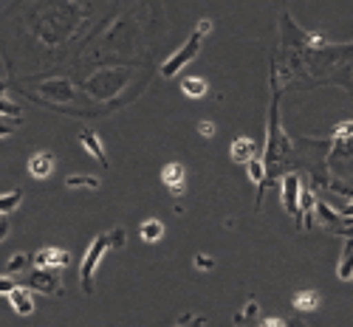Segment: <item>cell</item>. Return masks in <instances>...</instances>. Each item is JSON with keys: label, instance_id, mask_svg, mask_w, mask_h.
<instances>
[{"label": "cell", "instance_id": "17", "mask_svg": "<svg viewBox=\"0 0 353 327\" xmlns=\"http://www.w3.org/2000/svg\"><path fill=\"white\" fill-rule=\"evenodd\" d=\"M181 91H184L190 99H201V96H207L210 85H207V79H201V76H187V79L181 82Z\"/></svg>", "mask_w": 353, "mask_h": 327}, {"label": "cell", "instance_id": "28", "mask_svg": "<svg viewBox=\"0 0 353 327\" xmlns=\"http://www.w3.org/2000/svg\"><path fill=\"white\" fill-rule=\"evenodd\" d=\"M6 237H9V220L3 218V220H0V243H3Z\"/></svg>", "mask_w": 353, "mask_h": 327}, {"label": "cell", "instance_id": "15", "mask_svg": "<svg viewBox=\"0 0 353 327\" xmlns=\"http://www.w3.org/2000/svg\"><path fill=\"white\" fill-rule=\"evenodd\" d=\"M257 313H260L257 296H249V302L243 305V310L234 316V327H257Z\"/></svg>", "mask_w": 353, "mask_h": 327}, {"label": "cell", "instance_id": "29", "mask_svg": "<svg viewBox=\"0 0 353 327\" xmlns=\"http://www.w3.org/2000/svg\"><path fill=\"white\" fill-rule=\"evenodd\" d=\"M14 133V127L12 125H6V122H0V138H9Z\"/></svg>", "mask_w": 353, "mask_h": 327}, {"label": "cell", "instance_id": "4", "mask_svg": "<svg viewBox=\"0 0 353 327\" xmlns=\"http://www.w3.org/2000/svg\"><path fill=\"white\" fill-rule=\"evenodd\" d=\"M26 282H28V288L43 291V293H48V296H60V293H63L60 268H34L32 277H28Z\"/></svg>", "mask_w": 353, "mask_h": 327}, {"label": "cell", "instance_id": "23", "mask_svg": "<svg viewBox=\"0 0 353 327\" xmlns=\"http://www.w3.org/2000/svg\"><path fill=\"white\" fill-rule=\"evenodd\" d=\"M203 316H198V313H184L179 321H175V327H203Z\"/></svg>", "mask_w": 353, "mask_h": 327}, {"label": "cell", "instance_id": "27", "mask_svg": "<svg viewBox=\"0 0 353 327\" xmlns=\"http://www.w3.org/2000/svg\"><path fill=\"white\" fill-rule=\"evenodd\" d=\"M12 288H14V279H12L9 274H6V277H0V296H6Z\"/></svg>", "mask_w": 353, "mask_h": 327}, {"label": "cell", "instance_id": "6", "mask_svg": "<svg viewBox=\"0 0 353 327\" xmlns=\"http://www.w3.org/2000/svg\"><path fill=\"white\" fill-rule=\"evenodd\" d=\"M71 262V254L63 251V249H40L34 257H32V265L34 268H65Z\"/></svg>", "mask_w": 353, "mask_h": 327}, {"label": "cell", "instance_id": "14", "mask_svg": "<svg viewBox=\"0 0 353 327\" xmlns=\"http://www.w3.org/2000/svg\"><path fill=\"white\" fill-rule=\"evenodd\" d=\"M319 291H300V293H294V299H291V305H294V310H300V313H311V310H316L319 308Z\"/></svg>", "mask_w": 353, "mask_h": 327}, {"label": "cell", "instance_id": "24", "mask_svg": "<svg viewBox=\"0 0 353 327\" xmlns=\"http://www.w3.org/2000/svg\"><path fill=\"white\" fill-rule=\"evenodd\" d=\"M195 268L198 271H212L215 268V260L210 254H195Z\"/></svg>", "mask_w": 353, "mask_h": 327}, {"label": "cell", "instance_id": "2", "mask_svg": "<svg viewBox=\"0 0 353 327\" xmlns=\"http://www.w3.org/2000/svg\"><path fill=\"white\" fill-rule=\"evenodd\" d=\"M212 32V20H201L198 25H195V32L190 34V40L179 48V51H175L170 59H167V63L161 65V76H175V74H179L187 63H192V59L198 56V51H201V45H203V40H207V34Z\"/></svg>", "mask_w": 353, "mask_h": 327}, {"label": "cell", "instance_id": "30", "mask_svg": "<svg viewBox=\"0 0 353 327\" xmlns=\"http://www.w3.org/2000/svg\"><path fill=\"white\" fill-rule=\"evenodd\" d=\"M3 218H6V215H0V220H3Z\"/></svg>", "mask_w": 353, "mask_h": 327}, {"label": "cell", "instance_id": "7", "mask_svg": "<svg viewBox=\"0 0 353 327\" xmlns=\"http://www.w3.org/2000/svg\"><path fill=\"white\" fill-rule=\"evenodd\" d=\"M314 215H316L322 223H325V226L336 229L339 234H350V231H345V229H350V215H339V212H334L328 203L316 200V203H314Z\"/></svg>", "mask_w": 353, "mask_h": 327}, {"label": "cell", "instance_id": "16", "mask_svg": "<svg viewBox=\"0 0 353 327\" xmlns=\"http://www.w3.org/2000/svg\"><path fill=\"white\" fill-rule=\"evenodd\" d=\"M23 203V189L20 187H12L9 192H0V215H9L14 209H20Z\"/></svg>", "mask_w": 353, "mask_h": 327}, {"label": "cell", "instance_id": "13", "mask_svg": "<svg viewBox=\"0 0 353 327\" xmlns=\"http://www.w3.org/2000/svg\"><path fill=\"white\" fill-rule=\"evenodd\" d=\"M336 277L342 282H350V277H353V240H350V234H347V240L342 246V257H339V265H336Z\"/></svg>", "mask_w": 353, "mask_h": 327}, {"label": "cell", "instance_id": "20", "mask_svg": "<svg viewBox=\"0 0 353 327\" xmlns=\"http://www.w3.org/2000/svg\"><path fill=\"white\" fill-rule=\"evenodd\" d=\"M28 265H32V257H28L26 251H17V254H12L9 257V262H6V274L9 277H14V274H23Z\"/></svg>", "mask_w": 353, "mask_h": 327}, {"label": "cell", "instance_id": "25", "mask_svg": "<svg viewBox=\"0 0 353 327\" xmlns=\"http://www.w3.org/2000/svg\"><path fill=\"white\" fill-rule=\"evenodd\" d=\"M198 133H201L203 138H212V136H215V125L210 122V118H203V122L198 125Z\"/></svg>", "mask_w": 353, "mask_h": 327}, {"label": "cell", "instance_id": "10", "mask_svg": "<svg viewBox=\"0 0 353 327\" xmlns=\"http://www.w3.org/2000/svg\"><path fill=\"white\" fill-rule=\"evenodd\" d=\"M9 305L14 308L17 316H32L34 313V299H32V288H23V285H14L9 293Z\"/></svg>", "mask_w": 353, "mask_h": 327}, {"label": "cell", "instance_id": "8", "mask_svg": "<svg viewBox=\"0 0 353 327\" xmlns=\"http://www.w3.org/2000/svg\"><path fill=\"white\" fill-rule=\"evenodd\" d=\"M161 181H164V187H167L172 195H181V192H184V184H187V169H184V164H179V161L167 164V167L161 169Z\"/></svg>", "mask_w": 353, "mask_h": 327}, {"label": "cell", "instance_id": "5", "mask_svg": "<svg viewBox=\"0 0 353 327\" xmlns=\"http://www.w3.org/2000/svg\"><path fill=\"white\" fill-rule=\"evenodd\" d=\"M300 175L297 172H288L283 175V187H280V198H283V206L285 212L297 218V198H300Z\"/></svg>", "mask_w": 353, "mask_h": 327}, {"label": "cell", "instance_id": "3", "mask_svg": "<svg viewBox=\"0 0 353 327\" xmlns=\"http://www.w3.org/2000/svg\"><path fill=\"white\" fill-rule=\"evenodd\" d=\"M108 251H110V246H108V234L97 237V240L88 246L85 260H82V268H79V282H82V291H85V293H94V271H97L99 260H102Z\"/></svg>", "mask_w": 353, "mask_h": 327}, {"label": "cell", "instance_id": "22", "mask_svg": "<svg viewBox=\"0 0 353 327\" xmlns=\"http://www.w3.org/2000/svg\"><path fill=\"white\" fill-rule=\"evenodd\" d=\"M0 116H12V118H17V122H20L23 110H20L14 102H9V99H3V96H0Z\"/></svg>", "mask_w": 353, "mask_h": 327}, {"label": "cell", "instance_id": "1", "mask_svg": "<svg viewBox=\"0 0 353 327\" xmlns=\"http://www.w3.org/2000/svg\"><path fill=\"white\" fill-rule=\"evenodd\" d=\"M288 150H291V144L280 127V91H277V82H274V99L269 107V138H266V156H263V169H266L263 184L272 187L280 181V161Z\"/></svg>", "mask_w": 353, "mask_h": 327}, {"label": "cell", "instance_id": "9", "mask_svg": "<svg viewBox=\"0 0 353 327\" xmlns=\"http://www.w3.org/2000/svg\"><path fill=\"white\" fill-rule=\"evenodd\" d=\"M79 144L85 147V153H88V156H94L102 167H110L108 153H105V147H102V138H99L91 127H82V130H79Z\"/></svg>", "mask_w": 353, "mask_h": 327}, {"label": "cell", "instance_id": "11", "mask_svg": "<svg viewBox=\"0 0 353 327\" xmlns=\"http://www.w3.org/2000/svg\"><path fill=\"white\" fill-rule=\"evenodd\" d=\"M229 156H232L234 164H246V161H252V158L257 156V147H254V141H252L249 136H241V138L232 141Z\"/></svg>", "mask_w": 353, "mask_h": 327}, {"label": "cell", "instance_id": "12", "mask_svg": "<svg viewBox=\"0 0 353 327\" xmlns=\"http://www.w3.org/2000/svg\"><path fill=\"white\" fill-rule=\"evenodd\" d=\"M54 167H57V161H54V156L46 153V150H43V153H34L32 158H28V172H32L34 178H40V181L54 172Z\"/></svg>", "mask_w": 353, "mask_h": 327}, {"label": "cell", "instance_id": "18", "mask_svg": "<svg viewBox=\"0 0 353 327\" xmlns=\"http://www.w3.org/2000/svg\"><path fill=\"white\" fill-rule=\"evenodd\" d=\"M161 237H164V223H161V220L150 218V220L141 223V240H144V243H159Z\"/></svg>", "mask_w": 353, "mask_h": 327}, {"label": "cell", "instance_id": "26", "mask_svg": "<svg viewBox=\"0 0 353 327\" xmlns=\"http://www.w3.org/2000/svg\"><path fill=\"white\" fill-rule=\"evenodd\" d=\"M260 327H288V324H285V319H280V316H269V319L260 321Z\"/></svg>", "mask_w": 353, "mask_h": 327}, {"label": "cell", "instance_id": "21", "mask_svg": "<svg viewBox=\"0 0 353 327\" xmlns=\"http://www.w3.org/2000/svg\"><path fill=\"white\" fill-rule=\"evenodd\" d=\"M125 243H128V234H125L122 226H116V229L108 231V246L110 249H125Z\"/></svg>", "mask_w": 353, "mask_h": 327}, {"label": "cell", "instance_id": "19", "mask_svg": "<svg viewBox=\"0 0 353 327\" xmlns=\"http://www.w3.org/2000/svg\"><path fill=\"white\" fill-rule=\"evenodd\" d=\"M65 187L68 189H99L102 184H99V178H94V175H68Z\"/></svg>", "mask_w": 353, "mask_h": 327}]
</instances>
